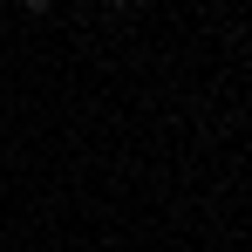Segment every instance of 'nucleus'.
I'll use <instances>...</instances> for the list:
<instances>
[]
</instances>
